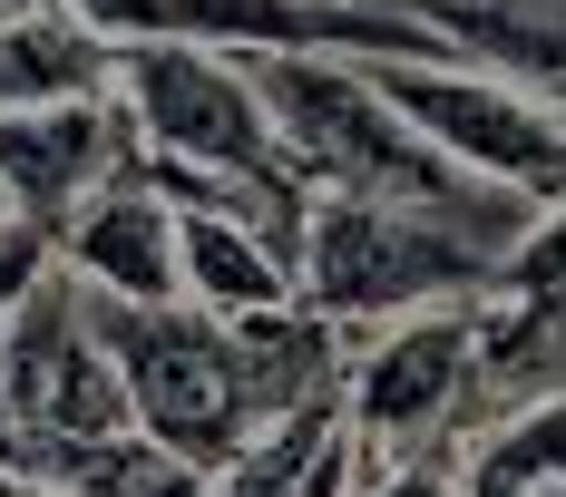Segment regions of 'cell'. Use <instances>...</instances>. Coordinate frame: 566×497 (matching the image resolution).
I'll return each mask as SVG.
<instances>
[{"label": "cell", "mask_w": 566, "mask_h": 497, "mask_svg": "<svg viewBox=\"0 0 566 497\" xmlns=\"http://www.w3.org/2000/svg\"><path fill=\"white\" fill-rule=\"evenodd\" d=\"M88 313H98V341H108L117 381H127L137 440L176 448V458L206 468V478L234 468V448L264 430L234 322H206L196 303H157V313H137V303H98V293H88Z\"/></svg>", "instance_id": "obj_1"}, {"label": "cell", "mask_w": 566, "mask_h": 497, "mask_svg": "<svg viewBox=\"0 0 566 497\" xmlns=\"http://www.w3.org/2000/svg\"><path fill=\"white\" fill-rule=\"evenodd\" d=\"M499 264L469 254L459 234L391 205H352V195H313V234H303V303L323 322H410V313H450L469 293H489Z\"/></svg>", "instance_id": "obj_2"}, {"label": "cell", "mask_w": 566, "mask_h": 497, "mask_svg": "<svg viewBox=\"0 0 566 497\" xmlns=\"http://www.w3.org/2000/svg\"><path fill=\"white\" fill-rule=\"evenodd\" d=\"M381 98H391L450 166H469L479 186H499L517 205H566V117L499 68H469V59H381L371 68Z\"/></svg>", "instance_id": "obj_3"}, {"label": "cell", "mask_w": 566, "mask_h": 497, "mask_svg": "<svg viewBox=\"0 0 566 497\" xmlns=\"http://www.w3.org/2000/svg\"><path fill=\"white\" fill-rule=\"evenodd\" d=\"M0 420L20 440V468H40L50 448H98L137 430L127 381L98 341V313L69 274H50L20 303V322L0 331Z\"/></svg>", "instance_id": "obj_4"}, {"label": "cell", "mask_w": 566, "mask_h": 497, "mask_svg": "<svg viewBox=\"0 0 566 497\" xmlns=\"http://www.w3.org/2000/svg\"><path fill=\"white\" fill-rule=\"evenodd\" d=\"M469 361H479V322H469V303L391 322L361 361H352V381H342V420H352V440L381 448V458H400L410 440H430V430L459 410V390H469Z\"/></svg>", "instance_id": "obj_5"}, {"label": "cell", "mask_w": 566, "mask_h": 497, "mask_svg": "<svg viewBox=\"0 0 566 497\" xmlns=\"http://www.w3.org/2000/svg\"><path fill=\"white\" fill-rule=\"evenodd\" d=\"M59 274L78 283V293H98V303H137V313L186 303L176 195L147 176V166H137V176H117V186H98L78 215L59 224Z\"/></svg>", "instance_id": "obj_6"}, {"label": "cell", "mask_w": 566, "mask_h": 497, "mask_svg": "<svg viewBox=\"0 0 566 497\" xmlns=\"http://www.w3.org/2000/svg\"><path fill=\"white\" fill-rule=\"evenodd\" d=\"M137 166L147 157H137L117 98H98V108H50V117H0V186H10V205H30V224L50 244L98 186L137 176Z\"/></svg>", "instance_id": "obj_7"}, {"label": "cell", "mask_w": 566, "mask_h": 497, "mask_svg": "<svg viewBox=\"0 0 566 497\" xmlns=\"http://www.w3.org/2000/svg\"><path fill=\"white\" fill-rule=\"evenodd\" d=\"M176 254H186V303L206 322H264L283 303H303V274L244 215L206 205V195H176Z\"/></svg>", "instance_id": "obj_8"}, {"label": "cell", "mask_w": 566, "mask_h": 497, "mask_svg": "<svg viewBox=\"0 0 566 497\" xmlns=\"http://www.w3.org/2000/svg\"><path fill=\"white\" fill-rule=\"evenodd\" d=\"M117 78V40H98L78 10H10L0 20V117L98 108Z\"/></svg>", "instance_id": "obj_9"}, {"label": "cell", "mask_w": 566, "mask_h": 497, "mask_svg": "<svg viewBox=\"0 0 566 497\" xmlns=\"http://www.w3.org/2000/svg\"><path fill=\"white\" fill-rule=\"evenodd\" d=\"M352 468H361V440L333 400V410L264 420L234 448V468H216V497H352Z\"/></svg>", "instance_id": "obj_10"}, {"label": "cell", "mask_w": 566, "mask_h": 497, "mask_svg": "<svg viewBox=\"0 0 566 497\" xmlns=\"http://www.w3.org/2000/svg\"><path fill=\"white\" fill-rule=\"evenodd\" d=\"M459 488L469 497H557L566 488V390L557 400H527L517 420H499L489 440L469 448Z\"/></svg>", "instance_id": "obj_11"}, {"label": "cell", "mask_w": 566, "mask_h": 497, "mask_svg": "<svg viewBox=\"0 0 566 497\" xmlns=\"http://www.w3.org/2000/svg\"><path fill=\"white\" fill-rule=\"evenodd\" d=\"M50 274H59V244L40 234V224H10V234H0V331L20 322V303H30Z\"/></svg>", "instance_id": "obj_12"}, {"label": "cell", "mask_w": 566, "mask_h": 497, "mask_svg": "<svg viewBox=\"0 0 566 497\" xmlns=\"http://www.w3.org/2000/svg\"><path fill=\"white\" fill-rule=\"evenodd\" d=\"M371 497H469V488H459V468H440V458H400V468L371 478Z\"/></svg>", "instance_id": "obj_13"}, {"label": "cell", "mask_w": 566, "mask_h": 497, "mask_svg": "<svg viewBox=\"0 0 566 497\" xmlns=\"http://www.w3.org/2000/svg\"><path fill=\"white\" fill-rule=\"evenodd\" d=\"M10 224H20V205H10V186H0V234H10Z\"/></svg>", "instance_id": "obj_14"}, {"label": "cell", "mask_w": 566, "mask_h": 497, "mask_svg": "<svg viewBox=\"0 0 566 497\" xmlns=\"http://www.w3.org/2000/svg\"><path fill=\"white\" fill-rule=\"evenodd\" d=\"M557 497H566V488H557Z\"/></svg>", "instance_id": "obj_15"}]
</instances>
